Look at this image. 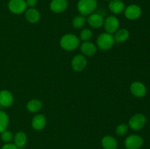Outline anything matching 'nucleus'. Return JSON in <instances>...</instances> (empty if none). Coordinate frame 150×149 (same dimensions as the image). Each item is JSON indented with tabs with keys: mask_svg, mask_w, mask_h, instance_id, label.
Wrapping results in <instances>:
<instances>
[{
	"mask_svg": "<svg viewBox=\"0 0 150 149\" xmlns=\"http://www.w3.org/2000/svg\"><path fill=\"white\" fill-rule=\"evenodd\" d=\"M60 46L65 51H71L76 50L80 44V39L73 34H67L60 39Z\"/></svg>",
	"mask_w": 150,
	"mask_h": 149,
	"instance_id": "f257e3e1",
	"label": "nucleus"
},
{
	"mask_svg": "<svg viewBox=\"0 0 150 149\" xmlns=\"http://www.w3.org/2000/svg\"><path fill=\"white\" fill-rule=\"evenodd\" d=\"M97 5V0H79L77 7L81 15L86 16L91 15L95 11Z\"/></svg>",
	"mask_w": 150,
	"mask_h": 149,
	"instance_id": "f03ea898",
	"label": "nucleus"
},
{
	"mask_svg": "<svg viewBox=\"0 0 150 149\" xmlns=\"http://www.w3.org/2000/svg\"><path fill=\"white\" fill-rule=\"evenodd\" d=\"M115 42L114 36L111 34L105 32L98 36L97 39V45L102 51H108L113 47Z\"/></svg>",
	"mask_w": 150,
	"mask_h": 149,
	"instance_id": "7ed1b4c3",
	"label": "nucleus"
},
{
	"mask_svg": "<svg viewBox=\"0 0 150 149\" xmlns=\"http://www.w3.org/2000/svg\"><path fill=\"white\" fill-rule=\"evenodd\" d=\"M146 122L145 115L142 113H137L133 115L129 120V127L133 130H140L144 127Z\"/></svg>",
	"mask_w": 150,
	"mask_h": 149,
	"instance_id": "20e7f679",
	"label": "nucleus"
},
{
	"mask_svg": "<svg viewBox=\"0 0 150 149\" xmlns=\"http://www.w3.org/2000/svg\"><path fill=\"white\" fill-rule=\"evenodd\" d=\"M103 26L106 33L112 34L118 30L120 22H119L118 18L115 16H108L104 20Z\"/></svg>",
	"mask_w": 150,
	"mask_h": 149,
	"instance_id": "39448f33",
	"label": "nucleus"
},
{
	"mask_svg": "<svg viewBox=\"0 0 150 149\" xmlns=\"http://www.w3.org/2000/svg\"><path fill=\"white\" fill-rule=\"evenodd\" d=\"M144 140L142 137L136 134H132L125 139V144L127 149H139L143 145Z\"/></svg>",
	"mask_w": 150,
	"mask_h": 149,
	"instance_id": "423d86ee",
	"label": "nucleus"
},
{
	"mask_svg": "<svg viewBox=\"0 0 150 149\" xmlns=\"http://www.w3.org/2000/svg\"><path fill=\"white\" fill-rule=\"evenodd\" d=\"M26 3L25 0H10L8 3V8L14 14H21L26 10Z\"/></svg>",
	"mask_w": 150,
	"mask_h": 149,
	"instance_id": "0eeeda50",
	"label": "nucleus"
},
{
	"mask_svg": "<svg viewBox=\"0 0 150 149\" xmlns=\"http://www.w3.org/2000/svg\"><path fill=\"white\" fill-rule=\"evenodd\" d=\"M87 64V60L83 55H76L73 58L71 62L72 68L76 72H81L86 68Z\"/></svg>",
	"mask_w": 150,
	"mask_h": 149,
	"instance_id": "6e6552de",
	"label": "nucleus"
},
{
	"mask_svg": "<svg viewBox=\"0 0 150 149\" xmlns=\"http://www.w3.org/2000/svg\"><path fill=\"white\" fill-rule=\"evenodd\" d=\"M125 15L129 20H136L142 15V9L136 4H130L125 9Z\"/></svg>",
	"mask_w": 150,
	"mask_h": 149,
	"instance_id": "1a4fd4ad",
	"label": "nucleus"
},
{
	"mask_svg": "<svg viewBox=\"0 0 150 149\" xmlns=\"http://www.w3.org/2000/svg\"><path fill=\"white\" fill-rule=\"evenodd\" d=\"M130 92L136 97H143L146 93V88L144 84L141 82H133L130 85Z\"/></svg>",
	"mask_w": 150,
	"mask_h": 149,
	"instance_id": "9d476101",
	"label": "nucleus"
},
{
	"mask_svg": "<svg viewBox=\"0 0 150 149\" xmlns=\"http://www.w3.org/2000/svg\"><path fill=\"white\" fill-rule=\"evenodd\" d=\"M87 22L91 27L98 29L103 26L104 18L102 15L99 13H92L88 17Z\"/></svg>",
	"mask_w": 150,
	"mask_h": 149,
	"instance_id": "9b49d317",
	"label": "nucleus"
},
{
	"mask_svg": "<svg viewBox=\"0 0 150 149\" xmlns=\"http://www.w3.org/2000/svg\"><path fill=\"white\" fill-rule=\"evenodd\" d=\"M13 103V96L7 90L0 91V105L4 108H8Z\"/></svg>",
	"mask_w": 150,
	"mask_h": 149,
	"instance_id": "f8f14e48",
	"label": "nucleus"
},
{
	"mask_svg": "<svg viewBox=\"0 0 150 149\" xmlns=\"http://www.w3.org/2000/svg\"><path fill=\"white\" fill-rule=\"evenodd\" d=\"M67 7V0H52L50 4V8L51 11L56 13H62L66 10Z\"/></svg>",
	"mask_w": 150,
	"mask_h": 149,
	"instance_id": "ddd939ff",
	"label": "nucleus"
},
{
	"mask_svg": "<svg viewBox=\"0 0 150 149\" xmlns=\"http://www.w3.org/2000/svg\"><path fill=\"white\" fill-rule=\"evenodd\" d=\"M46 125V118L42 114L35 115L32 121V126L34 129L37 131L42 130Z\"/></svg>",
	"mask_w": 150,
	"mask_h": 149,
	"instance_id": "4468645a",
	"label": "nucleus"
},
{
	"mask_svg": "<svg viewBox=\"0 0 150 149\" xmlns=\"http://www.w3.org/2000/svg\"><path fill=\"white\" fill-rule=\"evenodd\" d=\"M81 51L84 56H92L95 55V53L97 52V47L92 42L86 41L81 45Z\"/></svg>",
	"mask_w": 150,
	"mask_h": 149,
	"instance_id": "2eb2a0df",
	"label": "nucleus"
},
{
	"mask_svg": "<svg viewBox=\"0 0 150 149\" xmlns=\"http://www.w3.org/2000/svg\"><path fill=\"white\" fill-rule=\"evenodd\" d=\"M109 10L114 14H121L125 11V6L121 0H111L109 3Z\"/></svg>",
	"mask_w": 150,
	"mask_h": 149,
	"instance_id": "dca6fc26",
	"label": "nucleus"
},
{
	"mask_svg": "<svg viewBox=\"0 0 150 149\" xmlns=\"http://www.w3.org/2000/svg\"><path fill=\"white\" fill-rule=\"evenodd\" d=\"M25 18L26 20L32 23H35L38 22L40 18V14L39 11L35 8H29L26 10L25 13Z\"/></svg>",
	"mask_w": 150,
	"mask_h": 149,
	"instance_id": "f3484780",
	"label": "nucleus"
},
{
	"mask_svg": "<svg viewBox=\"0 0 150 149\" xmlns=\"http://www.w3.org/2000/svg\"><path fill=\"white\" fill-rule=\"evenodd\" d=\"M102 145L104 149H117V141L112 136H105L102 139Z\"/></svg>",
	"mask_w": 150,
	"mask_h": 149,
	"instance_id": "a211bd4d",
	"label": "nucleus"
},
{
	"mask_svg": "<svg viewBox=\"0 0 150 149\" xmlns=\"http://www.w3.org/2000/svg\"><path fill=\"white\" fill-rule=\"evenodd\" d=\"M130 37V32L127 29H122L120 30H117L115 32V35H114V39L115 42H123L127 40Z\"/></svg>",
	"mask_w": 150,
	"mask_h": 149,
	"instance_id": "6ab92c4d",
	"label": "nucleus"
},
{
	"mask_svg": "<svg viewBox=\"0 0 150 149\" xmlns=\"http://www.w3.org/2000/svg\"><path fill=\"white\" fill-rule=\"evenodd\" d=\"M42 103L40 100L37 99H32L26 105V109L30 112H37L42 108Z\"/></svg>",
	"mask_w": 150,
	"mask_h": 149,
	"instance_id": "aec40b11",
	"label": "nucleus"
},
{
	"mask_svg": "<svg viewBox=\"0 0 150 149\" xmlns=\"http://www.w3.org/2000/svg\"><path fill=\"white\" fill-rule=\"evenodd\" d=\"M27 141V137L26 134L23 131H18L16 133V134L14 137V142L15 145L18 148H22L25 145Z\"/></svg>",
	"mask_w": 150,
	"mask_h": 149,
	"instance_id": "412c9836",
	"label": "nucleus"
},
{
	"mask_svg": "<svg viewBox=\"0 0 150 149\" xmlns=\"http://www.w3.org/2000/svg\"><path fill=\"white\" fill-rule=\"evenodd\" d=\"M9 125V117L6 112L0 110V133L7 130Z\"/></svg>",
	"mask_w": 150,
	"mask_h": 149,
	"instance_id": "4be33fe9",
	"label": "nucleus"
},
{
	"mask_svg": "<svg viewBox=\"0 0 150 149\" xmlns=\"http://www.w3.org/2000/svg\"><path fill=\"white\" fill-rule=\"evenodd\" d=\"M73 26L76 29H81V28L83 27L86 23V18L83 15H79L75 17L73 20Z\"/></svg>",
	"mask_w": 150,
	"mask_h": 149,
	"instance_id": "5701e85b",
	"label": "nucleus"
},
{
	"mask_svg": "<svg viewBox=\"0 0 150 149\" xmlns=\"http://www.w3.org/2000/svg\"><path fill=\"white\" fill-rule=\"evenodd\" d=\"M92 37V32L89 29H84L81 31L80 34V38L81 40L86 42L89 41Z\"/></svg>",
	"mask_w": 150,
	"mask_h": 149,
	"instance_id": "b1692460",
	"label": "nucleus"
},
{
	"mask_svg": "<svg viewBox=\"0 0 150 149\" xmlns=\"http://www.w3.org/2000/svg\"><path fill=\"white\" fill-rule=\"evenodd\" d=\"M1 138L2 140V141H4V143H9L10 142L12 141V140L13 139V134L10 131H7V130H5L3 132L1 133Z\"/></svg>",
	"mask_w": 150,
	"mask_h": 149,
	"instance_id": "393cba45",
	"label": "nucleus"
},
{
	"mask_svg": "<svg viewBox=\"0 0 150 149\" xmlns=\"http://www.w3.org/2000/svg\"><path fill=\"white\" fill-rule=\"evenodd\" d=\"M127 130H128V126L127 124H120L117 127V129H116V133H117V135L123 136L127 133Z\"/></svg>",
	"mask_w": 150,
	"mask_h": 149,
	"instance_id": "a878e982",
	"label": "nucleus"
},
{
	"mask_svg": "<svg viewBox=\"0 0 150 149\" xmlns=\"http://www.w3.org/2000/svg\"><path fill=\"white\" fill-rule=\"evenodd\" d=\"M26 5L29 6L30 8H34V7L38 4V0H26Z\"/></svg>",
	"mask_w": 150,
	"mask_h": 149,
	"instance_id": "bb28decb",
	"label": "nucleus"
},
{
	"mask_svg": "<svg viewBox=\"0 0 150 149\" xmlns=\"http://www.w3.org/2000/svg\"><path fill=\"white\" fill-rule=\"evenodd\" d=\"M1 149H18V147L15 144L9 143L4 145H3Z\"/></svg>",
	"mask_w": 150,
	"mask_h": 149,
	"instance_id": "cd10ccee",
	"label": "nucleus"
},
{
	"mask_svg": "<svg viewBox=\"0 0 150 149\" xmlns=\"http://www.w3.org/2000/svg\"><path fill=\"white\" fill-rule=\"evenodd\" d=\"M105 1H111V0H105Z\"/></svg>",
	"mask_w": 150,
	"mask_h": 149,
	"instance_id": "c85d7f7f",
	"label": "nucleus"
},
{
	"mask_svg": "<svg viewBox=\"0 0 150 149\" xmlns=\"http://www.w3.org/2000/svg\"><path fill=\"white\" fill-rule=\"evenodd\" d=\"M1 105H0V110H1Z\"/></svg>",
	"mask_w": 150,
	"mask_h": 149,
	"instance_id": "c756f323",
	"label": "nucleus"
}]
</instances>
